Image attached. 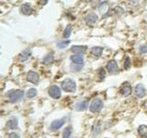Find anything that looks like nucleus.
I'll return each instance as SVG.
<instances>
[{
	"instance_id": "f257e3e1",
	"label": "nucleus",
	"mask_w": 147,
	"mask_h": 138,
	"mask_svg": "<svg viewBox=\"0 0 147 138\" xmlns=\"http://www.w3.org/2000/svg\"><path fill=\"white\" fill-rule=\"evenodd\" d=\"M23 96H24V91L20 89L10 90V91H8L7 94V97L8 98L10 102H17V101L20 100L23 98Z\"/></svg>"
},
{
	"instance_id": "f03ea898",
	"label": "nucleus",
	"mask_w": 147,
	"mask_h": 138,
	"mask_svg": "<svg viewBox=\"0 0 147 138\" xmlns=\"http://www.w3.org/2000/svg\"><path fill=\"white\" fill-rule=\"evenodd\" d=\"M62 89L65 91L69 92V93H72V92H75L76 90V82L74 81L71 78H66L62 82Z\"/></svg>"
},
{
	"instance_id": "7ed1b4c3",
	"label": "nucleus",
	"mask_w": 147,
	"mask_h": 138,
	"mask_svg": "<svg viewBox=\"0 0 147 138\" xmlns=\"http://www.w3.org/2000/svg\"><path fill=\"white\" fill-rule=\"evenodd\" d=\"M103 106H104V104H103L102 100H101L100 99H95L91 102V104L89 106V110H90L91 112L98 113L103 109Z\"/></svg>"
},
{
	"instance_id": "20e7f679",
	"label": "nucleus",
	"mask_w": 147,
	"mask_h": 138,
	"mask_svg": "<svg viewBox=\"0 0 147 138\" xmlns=\"http://www.w3.org/2000/svg\"><path fill=\"white\" fill-rule=\"evenodd\" d=\"M48 93L49 96L51 98H53L54 99H58L61 98V95H62V92H61V89L58 87V86H52L50 87V89L48 90Z\"/></svg>"
},
{
	"instance_id": "39448f33",
	"label": "nucleus",
	"mask_w": 147,
	"mask_h": 138,
	"mask_svg": "<svg viewBox=\"0 0 147 138\" xmlns=\"http://www.w3.org/2000/svg\"><path fill=\"white\" fill-rule=\"evenodd\" d=\"M119 94L122 95L123 97H128L131 94V91H132V89H131V86L129 82H124L123 84L121 86L119 87Z\"/></svg>"
},
{
	"instance_id": "423d86ee",
	"label": "nucleus",
	"mask_w": 147,
	"mask_h": 138,
	"mask_svg": "<svg viewBox=\"0 0 147 138\" xmlns=\"http://www.w3.org/2000/svg\"><path fill=\"white\" fill-rule=\"evenodd\" d=\"M27 80L32 84L37 85L40 82V75L34 71H29L27 73Z\"/></svg>"
},
{
	"instance_id": "0eeeda50",
	"label": "nucleus",
	"mask_w": 147,
	"mask_h": 138,
	"mask_svg": "<svg viewBox=\"0 0 147 138\" xmlns=\"http://www.w3.org/2000/svg\"><path fill=\"white\" fill-rule=\"evenodd\" d=\"M107 67L108 71L110 74H116L119 71V66H118V63L116 62V60H109V61L107 63Z\"/></svg>"
},
{
	"instance_id": "6e6552de",
	"label": "nucleus",
	"mask_w": 147,
	"mask_h": 138,
	"mask_svg": "<svg viewBox=\"0 0 147 138\" xmlns=\"http://www.w3.org/2000/svg\"><path fill=\"white\" fill-rule=\"evenodd\" d=\"M134 94L137 98L142 99L146 95V90L142 84H137L134 87Z\"/></svg>"
},
{
	"instance_id": "1a4fd4ad",
	"label": "nucleus",
	"mask_w": 147,
	"mask_h": 138,
	"mask_svg": "<svg viewBox=\"0 0 147 138\" xmlns=\"http://www.w3.org/2000/svg\"><path fill=\"white\" fill-rule=\"evenodd\" d=\"M64 124V120L63 119H59L53 121L50 125V130L51 131H57L61 128Z\"/></svg>"
},
{
	"instance_id": "9d476101",
	"label": "nucleus",
	"mask_w": 147,
	"mask_h": 138,
	"mask_svg": "<svg viewBox=\"0 0 147 138\" xmlns=\"http://www.w3.org/2000/svg\"><path fill=\"white\" fill-rule=\"evenodd\" d=\"M86 51V46L83 45H74L71 48V52L74 53V54H84Z\"/></svg>"
},
{
	"instance_id": "9b49d317",
	"label": "nucleus",
	"mask_w": 147,
	"mask_h": 138,
	"mask_svg": "<svg viewBox=\"0 0 147 138\" xmlns=\"http://www.w3.org/2000/svg\"><path fill=\"white\" fill-rule=\"evenodd\" d=\"M98 20V17L96 13H89L85 18V20L86 24H94Z\"/></svg>"
},
{
	"instance_id": "f8f14e48",
	"label": "nucleus",
	"mask_w": 147,
	"mask_h": 138,
	"mask_svg": "<svg viewBox=\"0 0 147 138\" xmlns=\"http://www.w3.org/2000/svg\"><path fill=\"white\" fill-rule=\"evenodd\" d=\"M72 64H84V57L81 54H73L70 56Z\"/></svg>"
},
{
	"instance_id": "ddd939ff",
	"label": "nucleus",
	"mask_w": 147,
	"mask_h": 138,
	"mask_svg": "<svg viewBox=\"0 0 147 138\" xmlns=\"http://www.w3.org/2000/svg\"><path fill=\"white\" fill-rule=\"evenodd\" d=\"M18 126V119L13 117L10 120H8L7 122V127L9 130H14V129H17Z\"/></svg>"
},
{
	"instance_id": "4468645a",
	"label": "nucleus",
	"mask_w": 147,
	"mask_h": 138,
	"mask_svg": "<svg viewBox=\"0 0 147 138\" xmlns=\"http://www.w3.org/2000/svg\"><path fill=\"white\" fill-rule=\"evenodd\" d=\"M30 54H31V50L30 48L25 49L24 51H22V52L20 53V60L21 62H25L30 58Z\"/></svg>"
},
{
	"instance_id": "2eb2a0df",
	"label": "nucleus",
	"mask_w": 147,
	"mask_h": 138,
	"mask_svg": "<svg viewBox=\"0 0 147 138\" xmlns=\"http://www.w3.org/2000/svg\"><path fill=\"white\" fill-rule=\"evenodd\" d=\"M87 108V102L86 100H80L75 105V109L77 112H83V110H86Z\"/></svg>"
},
{
	"instance_id": "dca6fc26",
	"label": "nucleus",
	"mask_w": 147,
	"mask_h": 138,
	"mask_svg": "<svg viewBox=\"0 0 147 138\" xmlns=\"http://www.w3.org/2000/svg\"><path fill=\"white\" fill-rule=\"evenodd\" d=\"M20 10H21L22 14H24V15H26V16H29L32 13V8L30 7V5L28 4V3L22 5L21 7H20Z\"/></svg>"
},
{
	"instance_id": "f3484780",
	"label": "nucleus",
	"mask_w": 147,
	"mask_h": 138,
	"mask_svg": "<svg viewBox=\"0 0 147 138\" xmlns=\"http://www.w3.org/2000/svg\"><path fill=\"white\" fill-rule=\"evenodd\" d=\"M103 50L104 48L103 47H100V46H95L91 49V54L94 55L96 57H99L101 54L103 53Z\"/></svg>"
},
{
	"instance_id": "a211bd4d",
	"label": "nucleus",
	"mask_w": 147,
	"mask_h": 138,
	"mask_svg": "<svg viewBox=\"0 0 147 138\" xmlns=\"http://www.w3.org/2000/svg\"><path fill=\"white\" fill-rule=\"evenodd\" d=\"M138 133L142 138H147V126L144 124H142L138 127Z\"/></svg>"
},
{
	"instance_id": "6ab92c4d",
	"label": "nucleus",
	"mask_w": 147,
	"mask_h": 138,
	"mask_svg": "<svg viewBox=\"0 0 147 138\" xmlns=\"http://www.w3.org/2000/svg\"><path fill=\"white\" fill-rule=\"evenodd\" d=\"M100 132H101V122H98L93 125V128H92V133H93V135L96 136L98 135H99Z\"/></svg>"
},
{
	"instance_id": "aec40b11",
	"label": "nucleus",
	"mask_w": 147,
	"mask_h": 138,
	"mask_svg": "<svg viewBox=\"0 0 147 138\" xmlns=\"http://www.w3.org/2000/svg\"><path fill=\"white\" fill-rule=\"evenodd\" d=\"M53 61H54V55H53V53H48L46 56L43 58V63L45 64H53Z\"/></svg>"
},
{
	"instance_id": "412c9836",
	"label": "nucleus",
	"mask_w": 147,
	"mask_h": 138,
	"mask_svg": "<svg viewBox=\"0 0 147 138\" xmlns=\"http://www.w3.org/2000/svg\"><path fill=\"white\" fill-rule=\"evenodd\" d=\"M84 66V64H70V70L72 72H79L81 69Z\"/></svg>"
},
{
	"instance_id": "4be33fe9",
	"label": "nucleus",
	"mask_w": 147,
	"mask_h": 138,
	"mask_svg": "<svg viewBox=\"0 0 147 138\" xmlns=\"http://www.w3.org/2000/svg\"><path fill=\"white\" fill-rule=\"evenodd\" d=\"M72 127L71 126H68L64 129V131L63 133V138H70L71 135H72Z\"/></svg>"
},
{
	"instance_id": "5701e85b",
	"label": "nucleus",
	"mask_w": 147,
	"mask_h": 138,
	"mask_svg": "<svg viewBox=\"0 0 147 138\" xmlns=\"http://www.w3.org/2000/svg\"><path fill=\"white\" fill-rule=\"evenodd\" d=\"M71 33H72V25H67L66 26V28L64 29V31H63V37L64 38H69L70 37V35H71Z\"/></svg>"
},
{
	"instance_id": "b1692460",
	"label": "nucleus",
	"mask_w": 147,
	"mask_h": 138,
	"mask_svg": "<svg viewBox=\"0 0 147 138\" xmlns=\"http://www.w3.org/2000/svg\"><path fill=\"white\" fill-rule=\"evenodd\" d=\"M70 43V41L69 40H66V41H59V43H57V47L60 48V49H64L66 47V46Z\"/></svg>"
},
{
	"instance_id": "393cba45",
	"label": "nucleus",
	"mask_w": 147,
	"mask_h": 138,
	"mask_svg": "<svg viewBox=\"0 0 147 138\" xmlns=\"http://www.w3.org/2000/svg\"><path fill=\"white\" fill-rule=\"evenodd\" d=\"M37 95V89H30L27 92V97L29 99H32Z\"/></svg>"
},
{
	"instance_id": "a878e982",
	"label": "nucleus",
	"mask_w": 147,
	"mask_h": 138,
	"mask_svg": "<svg viewBox=\"0 0 147 138\" xmlns=\"http://www.w3.org/2000/svg\"><path fill=\"white\" fill-rule=\"evenodd\" d=\"M131 59L129 56H126L125 60H124V68L128 70V69L131 68Z\"/></svg>"
},
{
	"instance_id": "bb28decb",
	"label": "nucleus",
	"mask_w": 147,
	"mask_h": 138,
	"mask_svg": "<svg viewBox=\"0 0 147 138\" xmlns=\"http://www.w3.org/2000/svg\"><path fill=\"white\" fill-rule=\"evenodd\" d=\"M98 77L99 78H101V79H104V78L106 77V72H105V70L103 68H99L98 69Z\"/></svg>"
},
{
	"instance_id": "cd10ccee",
	"label": "nucleus",
	"mask_w": 147,
	"mask_h": 138,
	"mask_svg": "<svg viewBox=\"0 0 147 138\" xmlns=\"http://www.w3.org/2000/svg\"><path fill=\"white\" fill-rule=\"evenodd\" d=\"M140 50V53H147V44H142L139 47Z\"/></svg>"
},
{
	"instance_id": "c85d7f7f",
	"label": "nucleus",
	"mask_w": 147,
	"mask_h": 138,
	"mask_svg": "<svg viewBox=\"0 0 147 138\" xmlns=\"http://www.w3.org/2000/svg\"><path fill=\"white\" fill-rule=\"evenodd\" d=\"M114 11H115V13L116 14H118V15H121V14H122L123 13V8L122 7H116L114 8Z\"/></svg>"
},
{
	"instance_id": "c756f323",
	"label": "nucleus",
	"mask_w": 147,
	"mask_h": 138,
	"mask_svg": "<svg viewBox=\"0 0 147 138\" xmlns=\"http://www.w3.org/2000/svg\"><path fill=\"white\" fill-rule=\"evenodd\" d=\"M8 138H20V136L16 133H10L8 135Z\"/></svg>"
}]
</instances>
